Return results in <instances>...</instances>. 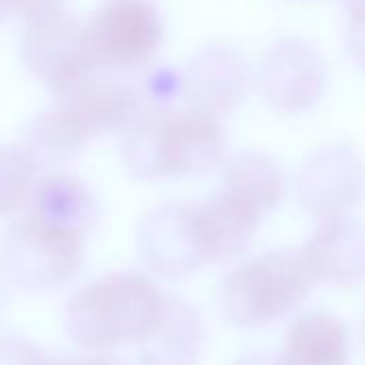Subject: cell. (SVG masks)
I'll list each match as a JSON object with an SVG mask.
<instances>
[{"label": "cell", "instance_id": "obj_3", "mask_svg": "<svg viewBox=\"0 0 365 365\" xmlns=\"http://www.w3.org/2000/svg\"><path fill=\"white\" fill-rule=\"evenodd\" d=\"M114 73L95 69L82 82L56 95L50 110L35 116L33 135L46 155L67 159L95 135L127 131L138 120L146 110L142 91Z\"/></svg>", "mask_w": 365, "mask_h": 365}, {"label": "cell", "instance_id": "obj_11", "mask_svg": "<svg viewBox=\"0 0 365 365\" xmlns=\"http://www.w3.org/2000/svg\"><path fill=\"white\" fill-rule=\"evenodd\" d=\"M250 82L252 71L245 56L224 41H211L198 48L182 71L185 99L192 108L217 118L243 103Z\"/></svg>", "mask_w": 365, "mask_h": 365}, {"label": "cell", "instance_id": "obj_13", "mask_svg": "<svg viewBox=\"0 0 365 365\" xmlns=\"http://www.w3.org/2000/svg\"><path fill=\"white\" fill-rule=\"evenodd\" d=\"M192 211L196 237L207 264L228 260L245 252L262 222L256 211L224 192L211 200L194 205Z\"/></svg>", "mask_w": 365, "mask_h": 365}, {"label": "cell", "instance_id": "obj_4", "mask_svg": "<svg viewBox=\"0 0 365 365\" xmlns=\"http://www.w3.org/2000/svg\"><path fill=\"white\" fill-rule=\"evenodd\" d=\"M314 282L301 252L273 250L237 267L222 282L220 309L235 327L269 324L292 312Z\"/></svg>", "mask_w": 365, "mask_h": 365}, {"label": "cell", "instance_id": "obj_26", "mask_svg": "<svg viewBox=\"0 0 365 365\" xmlns=\"http://www.w3.org/2000/svg\"><path fill=\"white\" fill-rule=\"evenodd\" d=\"M5 14H9V9H7V0H0V20H3Z\"/></svg>", "mask_w": 365, "mask_h": 365}, {"label": "cell", "instance_id": "obj_21", "mask_svg": "<svg viewBox=\"0 0 365 365\" xmlns=\"http://www.w3.org/2000/svg\"><path fill=\"white\" fill-rule=\"evenodd\" d=\"M346 43H348L352 58L359 63V67L365 69V9L348 11Z\"/></svg>", "mask_w": 365, "mask_h": 365}, {"label": "cell", "instance_id": "obj_25", "mask_svg": "<svg viewBox=\"0 0 365 365\" xmlns=\"http://www.w3.org/2000/svg\"><path fill=\"white\" fill-rule=\"evenodd\" d=\"M5 303H7V290H5V284H3V279H0V316H3Z\"/></svg>", "mask_w": 365, "mask_h": 365}, {"label": "cell", "instance_id": "obj_9", "mask_svg": "<svg viewBox=\"0 0 365 365\" xmlns=\"http://www.w3.org/2000/svg\"><path fill=\"white\" fill-rule=\"evenodd\" d=\"M365 194V165L346 142L314 150L297 174V198L320 220L346 215Z\"/></svg>", "mask_w": 365, "mask_h": 365}, {"label": "cell", "instance_id": "obj_2", "mask_svg": "<svg viewBox=\"0 0 365 365\" xmlns=\"http://www.w3.org/2000/svg\"><path fill=\"white\" fill-rule=\"evenodd\" d=\"M168 297L142 273H110L80 288L67 303V335L86 350L144 344L163 320Z\"/></svg>", "mask_w": 365, "mask_h": 365}, {"label": "cell", "instance_id": "obj_23", "mask_svg": "<svg viewBox=\"0 0 365 365\" xmlns=\"http://www.w3.org/2000/svg\"><path fill=\"white\" fill-rule=\"evenodd\" d=\"M43 365H110L108 361H86V359H46Z\"/></svg>", "mask_w": 365, "mask_h": 365}, {"label": "cell", "instance_id": "obj_17", "mask_svg": "<svg viewBox=\"0 0 365 365\" xmlns=\"http://www.w3.org/2000/svg\"><path fill=\"white\" fill-rule=\"evenodd\" d=\"M29 205L33 215L82 235L93 228L99 213L95 194L80 178L69 174H54L39 180Z\"/></svg>", "mask_w": 365, "mask_h": 365}, {"label": "cell", "instance_id": "obj_19", "mask_svg": "<svg viewBox=\"0 0 365 365\" xmlns=\"http://www.w3.org/2000/svg\"><path fill=\"white\" fill-rule=\"evenodd\" d=\"M41 350L24 337H0V365H43Z\"/></svg>", "mask_w": 365, "mask_h": 365}, {"label": "cell", "instance_id": "obj_10", "mask_svg": "<svg viewBox=\"0 0 365 365\" xmlns=\"http://www.w3.org/2000/svg\"><path fill=\"white\" fill-rule=\"evenodd\" d=\"M138 250L146 267L168 279L194 275L207 264L192 205L168 202L146 211L138 224Z\"/></svg>", "mask_w": 365, "mask_h": 365}, {"label": "cell", "instance_id": "obj_16", "mask_svg": "<svg viewBox=\"0 0 365 365\" xmlns=\"http://www.w3.org/2000/svg\"><path fill=\"white\" fill-rule=\"evenodd\" d=\"M282 365H350L348 327L322 312L299 316L288 331Z\"/></svg>", "mask_w": 365, "mask_h": 365}, {"label": "cell", "instance_id": "obj_7", "mask_svg": "<svg viewBox=\"0 0 365 365\" xmlns=\"http://www.w3.org/2000/svg\"><path fill=\"white\" fill-rule=\"evenodd\" d=\"M22 58L29 71L54 97L99 69L91 58L84 24H78L65 11L26 26L22 35Z\"/></svg>", "mask_w": 365, "mask_h": 365}, {"label": "cell", "instance_id": "obj_27", "mask_svg": "<svg viewBox=\"0 0 365 365\" xmlns=\"http://www.w3.org/2000/svg\"><path fill=\"white\" fill-rule=\"evenodd\" d=\"M363 337H365V318H363Z\"/></svg>", "mask_w": 365, "mask_h": 365}, {"label": "cell", "instance_id": "obj_14", "mask_svg": "<svg viewBox=\"0 0 365 365\" xmlns=\"http://www.w3.org/2000/svg\"><path fill=\"white\" fill-rule=\"evenodd\" d=\"M207 346V327L194 305L168 299L163 320L140 344L142 365H196Z\"/></svg>", "mask_w": 365, "mask_h": 365}, {"label": "cell", "instance_id": "obj_8", "mask_svg": "<svg viewBox=\"0 0 365 365\" xmlns=\"http://www.w3.org/2000/svg\"><path fill=\"white\" fill-rule=\"evenodd\" d=\"M256 84L269 106L284 112H301L316 106L322 97L327 63L309 41L282 37L264 50Z\"/></svg>", "mask_w": 365, "mask_h": 365}, {"label": "cell", "instance_id": "obj_24", "mask_svg": "<svg viewBox=\"0 0 365 365\" xmlns=\"http://www.w3.org/2000/svg\"><path fill=\"white\" fill-rule=\"evenodd\" d=\"M344 7L348 11H356V9H365V0H341Z\"/></svg>", "mask_w": 365, "mask_h": 365}, {"label": "cell", "instance_id": "obj_1", "mask_svg": "<svg viewBox=\"0 0 365 365\" xmlns=\"http://www.w3.org/2000/svg\"><path fill=\"white\" fill-rule=\"evenodd\" d=\"M226 150L217 116L198 108L144 110L125 131V170L142 180L198 176L215 168Z\"/></svg>", "mask_w": 365, "mask_h": 365}, {"label": "cell", "instance_id": "obj_18", "mask_svg": "<svg viewBox=\"0 0 365 365\" xmlns=\"http://www.w3.org/2000/svg\"><path fill=\"white\" fill-rule=\"evenodd\" d=\"M39 174V159L26 148H0V215L31 202Z\"/></svg>", "mask_w": 365, "mask_h": 365}, {"label": "cell", "instance_id": "obj_22", "mask_svg": "<svg viewBox=\"0 0 365 365\" xmlns=\"http://www.w3.org/2000/svg\"><path fill=\"white\" fill-rule=\"evenodd\" d=\"M232 365H282V356L269 352H250L239 356Z\"/></svg>", "mask_w": 365, "mask_h": 365}, {"label": "cell", "instance_id": "obj_15", "mask_svg": "<svg viewBox=\"0 0 365 365\" xmlns=\"http://www.w3.org/2000/svg\"><path fill=\"white\" fill-rule=\"evenodd\" d=\"M222 192L243 202L264 220L282 202L286 178L271 155L247 150L226 161L222 172Z\"/></svg>", "mask_w": 365, "mask_h": 365}, {"label": "cell", "instance_id": "obj_20", "mask_svg": "<svg viewBox=\"0 0 365 365\" xmlns=\"http://www.w3.org/2000/svg\"><path fill=\"white\" fill-rule=\"evenodd\" d=\"M63 3L65 0H7V9L11 14L22 16L31 24V22L43 20L56 14H63L65 11Z\"/></svg>", "mask_w": 365, "mask_h": 365}, {"label": "cell", "instance_id": "obj_12", "mask_svg": "<svg viewBox=\"0 0 365 365\" xmlns=\"http://www.w3.org/2000/svg\"><path fill=\"white\" fill-rule=\"evenodd\" d=\"M301 254L316 282L352 286L365 279V228L348 215L322 220Z\"/></svg>", "mask_w": 365, "mask_h": 365}, {"label": "cell", "instance_id": "obj_5", "mask_svg": "<svg viewBox=\"0 0 365 365\" xmlns=\"http://www.w3.org/2000/svg\"><path fill=\"white\" fill-rule=\"evenodd\" d=\"M86 235L46 222L33 213L16 220L3 239V260L11 279L26 290L69 284L84 264Z\"/></svg>", "mask_w": 365, "mask_h": 365}, {"label": "cell", "instance_id": "obj_6", "mask_svg": "<svg viewBox=\"0 0 365 365\" xmlns=\"http://www.w3.org/2000/svg\"><path fill=\"white\" fill-rule=\"evenodd\" d=\"M93 63L106 71H131L159 50L163 20L155 0H103L84 24Z\"/></svg>", "mask_w": 365, "mask_h": 365}]
</instances>
